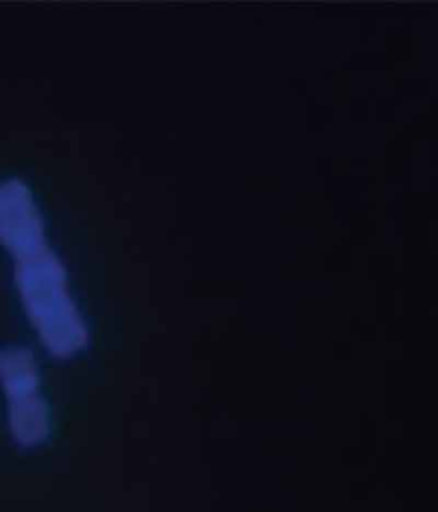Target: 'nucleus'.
<instances>
[{
    "mask_svg": "<svg viewBox=\"0 0 438 512\" xmlns=\"http://www.w3.org/2000/svg\"><path fill=\"white\" fill-rule=\"evenodd\" d=\"M14 256L19 292L48 348L59 357L79 352L88 341V333L72 304L66 271L59 259L47 242Z\"/></svg>",
    "mask_w": 438,
    "mask_h": 512,
    "instance_id": "obj_1",
    "label": "nucleus"
},
{
    "mask_svg": "<svg viewBox=\"0 0 438 512\" xmlns=\"http://www.w3.org/2000/svg\"><path fill=\"white\" fill-rule=\"evenodd\" d=\"M0 242L12 254L45 242L30 191L19 180L0 184Z\"/></svg>",
    "mask_w": 438,
    "mask_h": 512,
    "instance_id": "obj_2",
    "label": "nucleus"
}]
</instances>
